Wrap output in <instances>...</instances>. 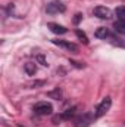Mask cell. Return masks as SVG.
I'll return each instance as SVG.
<instances>
[{
  "label": "cell",
  "mask_w": 125,
  "mask_h": 127,
  "mask_svg": "<svg viewBox=\"0 0 125 127\" xmlns=\"http://www.w3.org/2000/svg\"><path fill=\"white\" fill-rule=\"evenodd\" d=\"M110 105H112V99L107 96V97H104L99 105H97V108L94 109V115H96V118H99V117H102V115H104L109 109H110Z\"/></svg>",
  "instance_id": "1"
},
{
  "label": "cell",
  "mask_w": 125,
  "mask_h": 127,
  "mask_svg": "<svg viewBox=\"0 0 125 127\" xmlns=\"http://www.w3.org/2000/svg\"><path fill=\"white\" fill-rule=\"evenodd\" d=\"M75 34H77V37L84 43V44H88V38H87V35H85V32H83L81 30H77L75 31Z\"/></svg>",
  "instance_id": "12"
},
{
  "label": "cell",
  "mask_w": 125,
  "mask_h": 127,
  "mask_svg": "<svg viewBox=\"0 0 125 127\" xmlns=\"http://www.w3.org/2000/svg\"><path fill=\"white\" fill-rule=\"evenodd\" d=\"M81 18H83V15H81V13H77V15H75V18H74V22H75V24H78V22L81 21Z\"/></svg>",
  "instance_id": "15"
},
{
  "label": "cell",
  "mask_w": 125,
  "mask_h": 127,
  "mask_svg": "<svg viewBox=\"0 0 125 127\" xmlns=\"http://www.w3.org/2000/svg\"><path fill=\"white\" fill-rule=\"evenodd\" d=\"M52 111H53V106L49 102H38L34 106V112L37 115H49V114H52Z\"/></svg>",
  "instance_id": "2"
},
{
  "label": "cell",
  "mask_w": 125,
  "mask_h": 127,
  "mask_svg": "<svg viewBox=\"0 0 125 127\" xmlns=\"http://www.w3.org/2000/svg\"><path fill=\"white\" fill-rule=\"evenodd\" d=\"M46 10H47V13H50V15L59 13V12L62 13V12H65V4H63L62 1H59V0H55V1H52V3L47 4Z\"/></svg>",
  "instance_id": "4"
},
{
  "label": "cell",
  "mask_w": 125,
  "mask_h": 127,
  "mask_svg": "<svg viewBox=\"0 0 125 127\" xmlns=\"http://www.w3.org/2000/svg\"><path fill=\"white\" fill-rule=\"evenodd\" d=\"M25 71H27L28 75H34V74L37 72V66H35V64H32V62L25 64Z\"/></svg>",
  "instance_id": "10"
},
{
  "label": "cell",
  "mask_w": 125,
  "mask_h": 127,
  "mask_svg": "<svg viewBox=\"0 0 125 127\" xmlns=\"http://www.w3.org/2000/svg\"><path fill=\"white\" fill-rule=\"evenodd\" d=\"M115 13L119 19H125V6H118L115 9Z\"/></svg>",
  "instance_id": "11"
},
{
  "label": "cell",
  "mask_w": 125,
  "mask_h": 127,
  "mask_svg": "<svg viewBox=\"0 0 125 127\" xmlns=\"http://www.w3.org/2000/svg\"><path fill=\"white\" fill-rule=\"evenodd\" d=\"M74 114H75V108L66 109V111H65V112L62 114V118H63V120H69V118H71V117H72Z\"/></svg>",
  "instance_id": "13"
},
{
  "label": "cell",
  "mask_w": 125,
  "mask_h": 127,
  "mask_svg": "<svg viewBox=\"0 0 125 127\" xmlns=\"http://www.w3.org/2000/svg\"><path fill=\"white\" fill-rule=\"evenodd\" d=\"M113 28H115L116 32L125 34V19H118V21L113 24Z\"/></svg>",
  "instance_id": "9"
},
{
  "label": "cell",
  "mask_w": 125,
  "mask_h": 127,
  "mask_svg": "<svg viewBox=\"0 0 125 127\" xmlns=\"http://www.w3.org/2000/svg\"><path fill=\"white\" fill-rule=\"evenodd\" d=\"M52 41H53L55 44H58V46L63 47V49L69 50V52H74V53L78 52V46L74 44V43H71V41H66V40H52Z\"/></svg>",
  "instance_id": "6"
},
{
  "label": "cell",
  "mask_w": 125,
  "mask_h": 127,
  "mask_svg": "<svg viewBox=\"0 0 125 127\" xmlns=\"http://www.w3.org/2000/svg\"><path fill=\"white\" fill-rule=\"evenodd\" d=\"M94 118H96L94 112L93 114H84V115H80V117L75 118V127H88L91 123H93Z\"/></svg>",
  "instance_id": "3"
},
{
  "label": "cell",
  "mask_w": 125,
  "mask_h": 127,
  "mask_svg": "<svg viewBox=\"0 0 125 127\" xmlns=\"http://www.w3.org/2000/svg\"><path fill=\"white\" fill-rule=\"evenodd\" d=\"M49 96H50V97H55V99H59V97L62 96V92H61L59 87H56L53 92H49Z\"/></svg>",
  "instance_id": "14"
},
{
  "label": "cell",
  "mask_w": 125,
  "mask_h": 127,
  "mask_svg": "<svg viewBox=\"0 0 125 127\" xmlns=\"http://www.w3.org/2000/svg\"><path fill=\"white\" fill-rule=\"evenodd\" d=\"M94 35H96L97 38H103V40H106V38H109L112 34L109 32V30H107L106 27H100V28H97V30H96Z\"/></svg>",
  "instance_id": "8"
},
{
  "label": "cell",
  "mask_w": 125,
  "mask_h": 127,
  "mask_svg": "<svg viewBox=\"0 0 125 127\" xmlns=\"http://www.w3.org/2000/svg\"><path fill=\"white\" fill-rule=\"evenodd\" d=\"M47 27H49V30H50V31L55 32V34H65V32L68 31L63 25H59V24H56V22H50Z\"/></svg>",
  "instance_id": "7"
},
{
  "label": "cell",
  "mask_w": 125,
  "mask_h": 127,
  "mask_svg": "<svg viewBox=\"0 0 125 127\" xmlns=\"http://www.w3.org/2000/svg\"><path fill=\"white\" fill-rule=\"evenodd\" d=\"M93 12L100 19H110L112 18V10L109 7H106V6H97V7H94Z\"/></svg>",
  "instance_id": "5"
},
{
  "label": "cell",
  "mask_w": 125,
  "mask_h": 127,
  "mask_svg": "<svg viewBox=\"0 0 125 127\" xmlns=\"http://www.w3.org/2000/svg\"><path fill=\"white\" fill-rule=\"evenodd\" d=\"M38 61H40V62L43 64V65H47V62H46V59H44V56H41V55L38 56Z\"/></svg>",
  "instance_id": "16"
}]
</instances>
